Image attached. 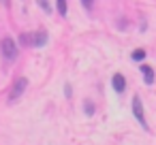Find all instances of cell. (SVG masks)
<instances>
[{
	"label": "cell",
	"mask_w": 156,
	"mask_h": 145,
	"mask_svg": "<svg viewBox=\"0 0 156 145\" xmlns=\"http://www.w3.org/2000/svg\"><path fill=\"white\" fill-rule=\"evenodd\" d=\"M133 115L137 117V122L141 124L143 130H147V122H145V113H143V105L139 96H133Z\"/></svg>",
	"instance_id": "obj_3"
},
{
	"label": "cell",
	"mask_w": 156,
	"mask_h": 145,
	"mask_svg": "<svg viewBox=\"0 0 156 145\" xmlns=\"http://www.w3.org/2000/svg\"><path fill=\"white\" fill-rule=\"evenodd\" d=\"M141 75H143V81H145L147 85L154 83V68H152V66L143 64V66H141Z\"/></svg>",
	"instance_id": "obj_5"
},
{
	"label": "cell",
	"mask_w": 156,
	"mask_h": 145,
	"mask_svg": "<svg viewBox=\"0 0 156 145\" xmlns=\"http://www.w3.org/2000/svg\"><path fill=\"white\" fill-rule=\"evenodd\" d=\"M130 58H133L135 62H143V60H145V49H135Z\"/></svg>",
	"instance_id": "obj_7"
},
{
	"label": "cell",
	"mask_w": 156,
	"mask_h": 145,
	"mask_svg": "<svg viewBox=\"0 0 156 145\" xmlns=\"http://www.w3.org/2000/svg\"><path fill=\"white\" fill-rule=\"evenodd\" d=\"M83 107H86V115H92V113H94V105H92L90 100H86V105H83Z\"/></svg>",
	"instance_id": "obj_10"
},
{
	"label": "cell",
	"mask_w": 156,
	"mask_h": 145,
	"mask_svg": "<svg viewBox=\"0 0 156 145\" xmlns=\"http://www.w3.org/2000/svg\"><path fill=\"white\" fill-rule=\"evenodd\" d=\"M26 88H28V79H26V77H20V79L15 81V85L11 88V92H9V98H7V100H9V105H13L15 100H20V98H22V94L26 92Z\"/></svg>",
	"instance_id": "obj_2"
},
{
	"label": "cell",
	"mask_w": 156,
	"mask_h": 145,
	"mask_svg": "<svg viewBox=\"0 0 156 145\" xmlns=\"http://www.w3.org/2000/svg\"><path fill=\"white\" fill-rule=\"evenodd\" d=\"M45 43H47V32H45V30H39V32L32 36V45H34V47H43Z\"/></svg>",
	"instance_id": "obj_6"
},
{
	"label": "cell",
	"mask_w": 156,
	"mask_h": 145,
	"mask_svg": "<svg viewBox=\"0 0 156 145\" xmlns=\"http://www.w3.org/2000/svg\"><path fill=\"white\" fill-rule=\"evenodd\" d=\"M37 2H39V7H41L45 13H49V11H51V7L47 5V0H37Z\"/></svg>",
	"instance_id": "obj_9"
},
{
	"label": "cell",
	"mask_w": 156,
	"mask_h": 145,
	"mask_svg": "<svg viewBox=\"0 0 156 145\" xmlns=\"http://www.w3.org/2000/svg\"><path fill=\"white\" fill-rule=\"evenodd\" d=\"M0 2H2V5H9V2H11V0H0Z\"/></svg>",
	"instance_id": "obj_12"
},
{
	"label": "cell",
	"mask_w": 156,
	"mask_h": 145,
	"mask_svg": "<svg viewBox=\"0 0 156 145\" xmlns=\"http://www.w3.org/2000/svg\"><path fill=\"white\" fill-rule=\"evenodd\" d=\"M81 2H83V7H86V9H90V7H92V2H94V0H81Z\"/></svg>",
	"instance_id": "obj_11"
},
{
	"label": "cell",
	"mask_w": 156,
	"mask_h": 145,
	"mask_svg": "<svg viewBox=\"0 0 156 145\" xmlns=\"http://www.w3.org/2000/svg\"><path fill=\"white\" fill-rule=\"evenodd\" d=\"M0 49H2V56H5L7 62H15V60H17V45H15V39L5 36L2 43H0Z\"/></svg>",
	"instance_id": "obj_1"
},
{
	"label": "cell",
	"mask_w": 156,
	"mask_h": 145,
	"mask_svg": "<svg viewBox=\"0 0 156 145\" xmlns=\"http://www.w3.org/2000/svg\"><path fill=\"white\" fill-rule=\"evenodd\" d=\"M111 85H113V90H115L118 94H122V92L126 90V79H124V75L115 73V75L111 77Z\"/></svg>",
	"instance_id": "obj_4"
},
{
	"label": "cell",
	"mask_w": 156,
	"mask_h": 145,
	"mask_svg": "<svg viewBox=\"0 0 156 145\" xmlns=\"http://www.w3.org/2000/svg\"><path fill=\"white\" fill-rule=\"evenodd\" d=\"M56 5H58V13L66 17V0H56Z\"/></svg>",
	"instance_id": "obj_8"
}]
</instances>
